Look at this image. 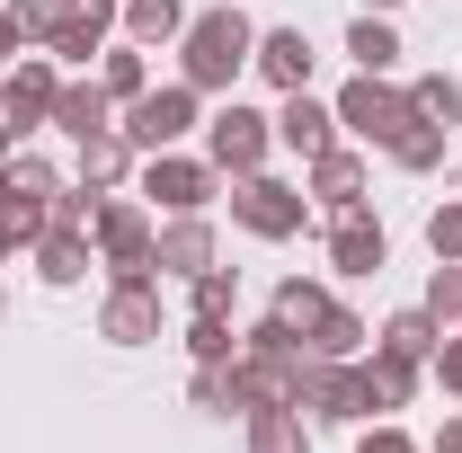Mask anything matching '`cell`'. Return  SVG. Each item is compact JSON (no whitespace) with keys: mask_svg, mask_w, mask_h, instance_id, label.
Returning a JSON list of instances; mask_svg holds the SVG:
<instances>
[{"mask_svg":"<svg viewBox=\"0 0 462 453\" xmlns=\"http://www.w3.org/2000/svg\"><path fill=\"white\" fill-rule=\"evenodd\" d=\"M427 453H462V418H445V427H436V445Z\"/></svg>","mask_w":462,"mask_h":453,"instance_id":"cell-41","label":"cell"},{"mask_svg":"<svg viewBox=\"0 0 462 453\" xmlns=\"http://www.w3.org/2000/svg\"><path fill=\"white\" fill-rule=\"evenodd\" d=\"M365 338H374V329H365V320H356L346 302H329V311H320V329L302 338V356H356Z\"/></svg>","mask_w":462,"mask_h":453,"instance_id":"cell-30","label":"cell"},{"mask_svg":"<svg viewBox=\"0 0 462 453\" xmlns=\"http://www.w3.org/2000/svg\"><path fill=\"white\" fill-rule=\"evenodd\" d=\"M267 311H276V320H293V329L311 338V329H320V311H329V284H311V276H285Z\"/></svg>","mask_w":462,"mask_h":453,"instance_id":"cell-28","label":"cell"},{"mask_svg":"<svg viewBox=\"0 0 462 453\" xmlns=\"http://www.w3.org/2000/svg\"><path fill=\"white\" fill-rule=\"evenodd\" d=\"M293 409H311L320 427H346V418H365V392H356V356H302Z\"/></svg>","mask_w":462,"mask_h":453,"instance_id":"cell-10","label":"cell"},{"mask_svg":"<svg viewBox=\"0 0 462 453\" xmlns=\"http://www.w3.org/2000/svg\"><path fill=\"white\" fill-rule=\"evenodd\" d=\"M214 187H223V170H214V161H187V152H143V196H152L161 214H205V205H214Z\"/></svg>","mask_w":462,"mask_h":453,"instance_id":"cell-7","label":"cell"},{"mask_svg":"<svg viewBox=\"0 0 462 453\" xmlns=\"http://www.w3.org/2000/svg\"><path fill=\"white\" fill-rule=\"evenodd\" d=\"M409 116L418 107H409V89H392V71H356V80L338 89V125L356 134V143H392Z\"/></svg>","mask_w":462,"mask_h":453,"instance_id":"cell-6","label":"cell"},{"mask_svg":"<svg viewBox=\"0 0 462 453\" xmlns=\"http://www.w3.org/2000/svg\"><path fill=\"white\" fill-rule=\"evenodd\" d=\"M134 161H143V152H134L125 134H89V143H80V187H89V196H116V187L134 178Z\"/></svg>","mask_w":462,"mask_h":453,"instance_id":"cell-19","label":"cell"},{"mask_svg":"<svg viewBox=\"0 0 462 453\" xmlns=\"http://www.w3.org/2000/svg\"><path fill=\"white\" fill-rule=\"evenodd\" d=\"M409 107L454 134V125H462V80H454V71H418V80H409Z\"/></svg>","mask_w":462,"mask_h":453,"instance_id":"cell-27","label":"cell"},{"mask_svg":"<svg viewBox=\"0 0 462 453\" xmlns=\"http://www.w3.org/2000/svg\"><path fill=\"white\" fill-rule=\"evenodd\" d=\"M187 284H196V320H231V302H240V276L205 267V276H187Z\"/></svg>","mask_w":462,"mask_h":453,"instance_id":"cell-33","label":"cell"},{"mask_svg":"<svg viewBox=\"0 0 462 453\" xmlns=\"http://www.w3.org/2000/svg\"><path fill=\"white\" fill-rule=\"evenodd\" d=\"M54 134H71V143L116 134V98L98 89V80H62V98H54Z\"/></svg>","mask_w":462,"mask_h":453,"instance_id":"cell-16","label":"cell"},{"mask_svg":"<svg viewBox=\"0 0 462 453\" xmlns=\"http://www.w3.org/2000/svg\"><path fill=\"white\" fill-rule=\"evenodd\" d=\"M427 249H436V258H462V196L427 214Z\"/></svg>","mask_w":462,"mask_h":453,"instance_id":"cell-36","label":"cell"},{"mask_svg":"<svg viewBox=\"0 0 462 453\" xmlns=\"http://www.w3.org/2000/svg\"><path fill=\"white\" fill-rule=\"evenodd\" d=\"M293 383H302V356H258V347L231 356V400H240V418H249V409H293Z\"/></svg>","mask_w":462,"mask_h":453,"instance_id":"cell-11","label":"cell"},{"mask_svg":"<svg viewBox=\"0 0 462 453\" xmlns=\"http://www.w3.org/2000/svg\"><path fill=\"white\" fill-rule=\"evenodd\" d=\"M249 453H311L302 409H249Z\"/></svg>","mask_w":462,"mask_h":453,"instance_id":"cell-25","label":"cell"},{"mask_svg":"<svg viewBox=\"0 0 462 453\" xmlns=\"http://www.w3.org/2000/svg\"><path fill=\"white\" fill-rule=\"evenodd\" d=\"M9 249H18V231H9V223H0V258H9Z\"/></svg>","mask_w":462,"mask_h":453,"instance_id":"cell-44","label":"cell"},{"mask_svg":"<svg viewBox=\"0 0 462 453\" xmlns=\"http://www.w3.org/2000/svg\"><path fill=\"white\" fill-rule=\"evenodd\" d=\"M161 267H170V276H205V267H214V223H205V214H170Z\"/></svg>","mask_w":462,"mask_h":453,"instance_id":"cell-18","label":"cell"},{"mask_svg":"<svg viewBox=\"0 0 462 453\" xmlns=\"http://www.w3.org/2000/svg\"><path fill=\"white\" fill-rule=\"evenodd\" d=\"M383 152H392V161H401L409 178H427V170H445V125H427V116H409V125L392 134V143H383Z\"/></svg>","mask_w":462,"mask_h":453,"instance_id":"cell-23","label":"cell"},{"mask_svg":"<svg viewBox=\"0 0 462 453\" xmlns=\"http://www.w3.org/2000/svg\"><path fill=\"white\" fill-rule=\"evenodd\" d=\"M311 36L302 27H258V54H249V71L267 80V89H311Z\"/></svg>","mask_w":462,"mask_h":453,"instance_id":"cell-15","label":"cell"},{"mask_svg":"<svg viewBox=\"0 0 462 453\" xmlns=\"http://www.w3.org/2000/svg\"><path fill=\"white\" fill-rule=\"evenodd\" d=\"M249 54H258V27L240 18V9H196L187 18V36H178V80L187 89H231L240 71H249Z\"/></svg>","mask_w":462,"mask_h":453,"instance_id":"cell-1","label":"cell"},{"mask_svg":"<svg viewBox=\"0 0 462 453\" xmlns=\"http://www.w3.org/2000/svg\"><path fill=\"white\" fill-rule=\"evenodd\" d=\"M0 320H9V293H0Z\"/></svg>","mask_w":462,"mask_h":453,"instance_id":"cell-45","label":"cell"},{"mask_svg":"<svg viewBox=\"0 0 462 453\" xmlns=\"http://www.w3.org/2000/svg\"><path fill=\"white\" fill-rule=\"evenodd\" d=\"M427 365H436V383L462 400V338H436V356H427Z\"/></svg>","mask_w":462,"mask_h":453,"instance_id":"cell-38","label":"cell"},{"mask_svg":"<svg viewBox=\"0 0 462 453\" xmlns=\"http://www.w3.org/2000/svg\"><path fill=\"white\" fill-rule=\"evenodd\" d=\"M196 107H205V89H187V80H170V89H143V98H125V116H116V134H125L134 152H178V143L196 134Z\"/></svg>","mask_w":462,"mask_h":453,"instance_id":"cell-3","label":"cell"},{"mask_svg":"<svg viewBox=\"0 0 462 453\" xmlns=\"http://www.w3.org/2000/svg\"><path fill=\"white\" fill-rule=\"evenodd\" d=\"M18 54H27V36H18V27H9V9H0V71H9Z\"/></svg>","mask_w":462,"mask_h":453,"instance_id":"cell-40","label":"cell"},{"mask_svg":"<svg viewBox=\"0 0 462 453\" xmlns=\"http://www.w3.org/2000/svg\"><path fill=\"white\" fill-rule=\"evenodd\" d=\"M329 267H338V276H383V267H392V240H383V223H374L365 205L329 223Z\"/></svg>","mask_w":462,"mask_h":453,"instance_id":"cell-13","label":"cell"},{"mask_svg":"<svg viewBox=\"0 0 462 453\" xmlns=\"http://www.w3.org/2000/svg\"><path fill=\"white\" fill-rule=\"evenodd\" d=\"M116 27H125V9H116V0H62L45 54H54V62H89V54H107Z\"/></svg>","mask_w":462,"mask_h":453,"instance_id":"cell-12","label":"cell"},{"mask_svg":"<svg viewBox=\"0 0 462 453\" xmlns=\"http://www.w3.org/2000/svg\"><path fill=\"white\" fill-rule=\"evenodd\" d=\"M54 98H62V71L54 54H18L9 71H0V125L27 143L36 125H54Z\"/></svg>","mask_w":462,"mask_h":453,"instance_id":"cell-5","label":"cell"},{"mask_svg":"<svg viewBox=\"0 0 462 453\" xmlns=\"http://www.w3.org/2000/svg\"><path fill=\"white\" fill-rule=\"evenodd\" d=\"M436 338H445V329L427 320V302H418V311H392V320L374 329V347H383V356H401V365H427V356H436Z\"/></svg>","mask_w":462,"mask_h":453,"instance_id":"cell-22","label":"cell"},{"mask_svg":"<svg viewBox=\"0 0 462 453\" xmlns=\"http://www.w3.org/2000/svg\"><path fill=\"white\" fill-rule=\"evenodd\" d=\"M98 89H107L116 107H125V98H143V89H152V62H143V45H116V54H98Z\"/></svg>","mask_w":462,"mask_h":453,"instance_id":"cell-29","label":"cell"},{"mask_svg":"<svg viewBox=\"0 0 462 453\" xmlns=\"http://www.w3.org/2000/svg\"><path fill=\"white\" fill-rule=\"evenodd\" d=\"M427 320H436V329L462 320V258H436V276H427Z\"/></svg>","mask_w":462,"mask_h":453,"instance_id":"cell-31","label":"cell"},{"mask_svg":"<svg viewBox=\"0 0 462 453\" xmlns=\"http://www.w3.org/2000/svg\"><path fill=\"white\" fill-rule=\"evenodd\" d=\"M98 338H107V347H152V338H161V276H107Z\"/></svg>","mask_w":462,"mask_h":453,"instance_id":"cell-8","label":"cell"},{"mask_svg":"<svg viewBox=\"0 0 462 453\" xmlns=\"http://www.w3.org/2000/svg\"><path fill=\"white\" fill-rule=\"evenodd\" d=\"M0 187H9V196H54L62 170L45 161V152H9V178H0Z\"/></svg>","mask_w":462,"mask_h":453,"instance_id":"cell-32","label":"cell"},{"mask_svg":"<svg viewBox=\"0 0 462 453\" xmlns=\"http://www.w3.org/2000/svg\"><path fill=\"white\" fill-rule=\"evenodd\" d=\"M454 187H462V178H454Z\"/></svg>","mask_w":462,"mask_h":453,"instance_id":"cell-46","label":"cell"},{"mask_svg":"<svg viewBox=\"0 0 462 453\" xmlns=\"http://www.w3.org/2000/svg\"><path fill=\"white\" fill-rule=\"evenodd\" d=\"M187 0H125V45H178L187 36Z\"/></svg>","mask_w":462,"mask_h":453,"instance_id":"cell-21","label":"cell"},{"mask_svg":"<svg viewBox=\"0 0 462 453\" xmlns=\"http://www.w3.org/2000/svg\"><path fill=\"white\" fill-rule=\"evenodd\" d=\"M365 9H374V18H392V9H401V0H365Z\"/></svg>","mask_w":462,"mask_h":453,"instance_id":"cell-43","label":"cell"},{"mask_svg":"<svg viewBox=\"0 0 462 453\" xmlns=\"http://www.w3.org/2000/svg\"><path fill=\"white\" fill-rule=\"evenodd\" d=\"M311 196H320L329 214H356V205H365V161H356V152H320V161H311Z\"/></svg>","mask_w":462,"mask_h":453,"instance_id":"cell-20","label":"cell"},{"mask_svg":"<svg viewBox=\"0 0 462 453\" xmlns=\"http://www.w3.org/2000/svg\"><path fill=\"white\" fill-rule=\"evenodd\" d=\"M9 152H18V134H9V125H0V178H9Z\"/></svg>","mask_w":462,"mask_h":453,"instance_id":"cell-42","label":"cell"},{"mask_svg":"<svg viewBox=\"0 0 462 453\" xmlns=\"http://www.w3.org/2000/svg\"><path fill=\"white\" fill-rule=\"evenodd\" d=\"M356 392H365V418H374V409L392 418V409H409V392H418V365H401V356L374 347V356L356 365Z\"/></svg>","mask_w":462,"mask_h":453,"instance_id":"cell-17","label":"cell"},{"mask_svg":"<svg viewBox=\"0 0 462 453\" xmlns=\"http://www.w3.org/2000/svg\"><path fill=\"white\" fill-rule=\"evenodd\" d=\"M231 223L249 240H302L311 231V196L285 187V178H267V170H249V178H231Z\"/></svg>","mask_w":462,"mask_h":453,"instance_id":"cell-2","label":"cell"},{"mask_svg":"<svg viewBox=\"0 0 462 453\" xmlns=\"http://www.w3.org/2000/svg\"><path fill=\"white\" fill-rule=\"evenodd\" d=\"M267 143H276V116L240 107V98H231V107L214 116V125H205V161H214L223 178H249L258 161H267Z\"/></svg>","mask_w":462,"mask_h":453,"instance_id":"cell-9","label":"cell"},{"mask_svg":"<svg viewBox=\"0 0 462 453\" xmlns=\"http://www.w3.org/2000/svg\"><path fill=\"white\" fill-rule=\"evenodd\" d=\"M346 54H356V71H401V36H392V18H356L346 27Z\"/></svg>","mask_w":462,"mask_h":453,"instance_id":"cell-26","label":"cell"},{"mask_svg":"<svg viewBox=\"0 0 462 453\" xmlns=\"http://www.w3.org/2000/svg\"><path fill=\"white\" fill-rule=\"evenodd\" d=\"M54 9L62 0H9V27H18L27 45H45V36H54Z\"/></svg>","mask_w":462,"mask_h":453,"instance_id":"cell-37","label":"cell"},{"mask_svg":"<svg viewBox=\"0 0 462 453\" xmlns=\"http://www.w3.org/2000/svg\"><path fill=\"white\" fill-rule=\"evenodd\" d=\"M89 240H98L107 276H161V231H152V214H143L134 196H98V223H89Z\"/></svg>","mask_w":462,"mask_h":453,"instance_id":"cell-4","label":"cell"},{"mask_svg":"<svg viewBox=\"0 0 462 453\" xmlns=\"http://www.w3.org/2000/svg\"><path fill=\"white\" fill-rule=\"evenodd\" d=\"M356 453H418V445H409L401 427H392V418H383V427H374V436H365V445H356Z\"/></svg>","mask_w":462,"mask_h":453,"instance_id":"cell-39","label":"cell"},{"mask_svg":"<svg viewBox=\"0 0 462 453\" xmlns=\"http://www.w3.org/2000/svg\"><path fill=\"white\" fill-rule=\"evenodd\" d=\"M36 276L45 284H80L89 276V231H45V240H36Z\"/></svg>","mask_w":462,"mask_h":453,"instance_id":"cell-24","label":"cell"},{"mask_svg":"<svg viewBox=\"0 0 462 453\" xmlns=\"http://www.w3.org/2000/svg\"><path fill=\"white\" fill-rule=\"evenodd\" d=\"M187 400L205 409V418H231L240 400H231V365H196V383H187Z\"/></svg>","mask_w":462,"mask_h":453,"instance_id":"cell-35","label":"cell"},{"mask_svg":"<svg viewBox=\"0 0 462 453\" xmlns=\"http://www.w3.org/2000/svg\"><path fill=\"white\" fill-rule=\"evenodd\" d=\"M276 143H285V152H302V161L338 152V107H320L311 89H285V107H276Z\"/></svg>","mask_w":462,"mask_h":453,"instance_id":"cell-14","label":"cell"},{"mask_svg":"<svg viewBox=\"0 0 462 453\" xmlns=\"http://www.w3.org/2000/svg\"><path fill=\"white\" fill-rule=\"evenodd\" d=\"M187 356H196V365H231V356H240L231 320H187Z\"/></svg>","mask_w":462,"mask_h":453,"instance_id":"cell-34","label":"cell"}]
</instances>
